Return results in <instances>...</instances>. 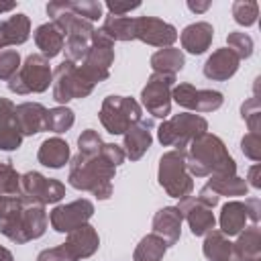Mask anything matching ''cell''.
Segmentation results:
<instances>
[{
  "label": "cell",
  "mask_w": 261,
  "mask_h": 261,
  "mask_svg": "<svg viewBox=\"0 0 261 261\" xmlns=\"http://www.w3.org/2000/svg\"><path fill=\"white\" fill-rule=\"evenodd\" d=\"M35 43L41 49V55L45 59H51V57H55V55H59L63 51L65 37L53 22H43L35 31Z\"/></svg>",
  "instance_id": "4316f807"
},
{
  "label": "cell",
  "mask_w": 261,
  "mask_h": 261,
  "mask_svg": "<svg viewBox=\"0 0 261 261\" xmlns=\"http://www.w3.org/2000/svg\"><path fill=\"white\" fill-rule=\"evenodd\" d=\"M184 63H186L184 53H181V49H175V47H165L151 55V67L155 73L175 75L184 67Z\"/></svg>",
  "instance_id": "f546056e"
},
{
  "label": "cell",
  "mask_w": 261,
  "mask_h": 261,
  "mask_svg": "<svg viewBox=\"0 0 261 261\" xmlns=\"http://www.w3.org/2000/svg\"><path fill=\"white\" fill-rule=\"evenodd\" d=\"M0 261H14V257H12V253L8 249L0 247Z\"/></svg>",
  "instance_id": "f907efd6"
},
{
  "label": "cell",
  "mask_w": 261,
  "mask_h": 261,
  "mask_svg": "<svg viewBox=\"0 0 261 261\" xmlns=\"http://www.w3.org/2000/svg\"><path fill=\"white\" fill-rule=\"evenodd\" d=\"M232 257L234 261L261 257V230L257 224L245 228V232H239L237 243H232Z\"/></svg>",
  "instance_id": "83f0119b"
},
{
  "label": "cell",
  "mask_w": 261,
  "mask_h": 261,
  "mask_svg": "<svg viewBox=\"0 0 261 261\" xmlns=\"http://www.w3.org/2000/svg\"><path fill=\"white\" fill-rule=\"evenodd\" d=\"M171 98L186 110L204 114V112H214L222 106L224 98L218 90H198L192 84H177L171 90Z\"/></svg>",
  "instance_id": "4fadbf2b"
},
{
  "label": "cell",
  "mask_w": 261,
  "mask_h": 261,
  "mask_svg": "<svg viewBox=\"0 0 261 261\" xmlns=\"http://www.w3.org/2000/svg\"><path fill=\"white\" fill-rule=\"evenodd\" d=\"M37 159L41 165L51 167V169H59L69 161V145L61 139V137H51L45 139L39 147Z\"/></svg>",
  "instance_id": "484cf974"
},
{
  "label": "cell",
  "mask_w": 261,
  "mask_h": 261,
  "mask_svg": "<svg viewBox=\"0 0 261 261\" xmlns=\"http://www.w3.org/2000/svg\"><path fill=\"white\" fill-rule=\"evenodd\" d=\"M73 110L67 106H55L47 110V130L51 133H65L73 126Z\"/></svg>",
  "instance_id": "e575fe53"
},
{
  "label": "cell",
  "mask_w": 261,
  "mask_h": 261,
  "mask_svg": "<svg viewBox=\"0 0 261 261\" xmlns=\"http://www.w3.org/2000/svg\"><path fill=\"white\" fill-rule=\"evenodd\" d=\"M16 8V2H0V14L2 12H10Z\"/></svg>",
  "instance_id": "681fc988"
},
{
  "label": "cell",
  "mask_w": 261,
  "mask_h": 261,
  "mask_svg": "<svg viewBox=\"0 0 261 261\" xmlns=\"http://www.w3.org/2000/svg\"><path fill=\"white\" fill-rule=\"evenodd\" d=\"M243 261H259V257H255V259H243Z\"/></svg>",
  "instance_id": "816d5d0a"
},
{
  "label": "cell",
  "mask_w": 261,
  "mask_h": 261,
  "mask_svg": "<svg viewBox=\"0 0 261 261\" xmlns=\"http://www.w3.org/2000/svg\"><path fill=\"white\" fill-rule=\"evenodd\" d=\"M139 6H141L139 2H130V4H120V2H106V8H108V12H110V14H114V16H124L126 12L135 10V8H139Z\"/></svg>",
  "instance_id": "ee69618b"
},
{
  "label": "cell",
  "mask_w": 261,
  "mask_h": 261,
  "mask_svg": "<svg viewBox=\"0 0 261 261\" xmlns=\"http://www.w3.org/2000/svg\"><path fill=\"white\" fill-rule=\"evenodd\" d=\"M112 63H114V41L108 39L102 31H94L92 45L82 61L80 71L86 75L88 82L96 86L108 77Z\"/></svg>",
  "instance_id": "9c48e42d"
},
{
  "label": "cell",
  "mask_w": 261,
  "mask_h": 261,
  "mask_svg": "<svg viewBox=\"0 0 261 261\" xmlns=\"http://www.w3.org/2000/svg\"><path fill=\"white\" fill-rule=\"evenodd\" d=\"M232 16L239 24L251 27V24L257 22L259 4L255 0H237V2H232Z\"/></svg>",
  "instance_id": "d590c367"
},
{
  "label": "cell",
  "mask_w": 261,
  "mask_h": 261,
  "mask_svg": "<svg viewBox=\"0 0 261 261\" xmlns=\"http://www.w3.org/2000/svg\"><path fill=\"white\" fill-rule=\"evenodd\" d=\"M241 116L243 120H247L251 133H259V122H261V106H259V98L253 96L249 98L243 106H241Z\"/></svg>",
  "instance_id": "60d3db41"
},
{
  "label": "cell",
  "mask_w": 261,
  "mask_h": 261,
  "mask_svg": "<svg viewBox=\"0 0 261 261\" xmlns=\"http://www.w3.org/2000/svg\"><path fill=\"white\" fill-rule=\"evenodd\" d=\"M20 196L37 204H55L65 196V186L59 179L45 177L39 171H27L20 175Z\"/></svg>",
  "instance_id": "8fae6325"
},
{
  "label": "cell",
  "mask_w": 261,
  "mask_h": 261,
  "mask_svg": "<svg viewBox=\"0 0 261 261\" xmlns=\"http://www.w3.org/2000/svg\"><path fill=\"white\" fill-rule=\"evenodd\" d=\"M198 200H200L204 206H208V208H214V206L218 204L220 196H218L214 190H210L208 186H204V188L200 190V194H198Z\"/></svg>",
  "instance_id": "f6af8a7d"
},
{
  "label": "cell",
  "mask_w": 261,
  "mask_h": 261,
  "mask_svg": "<svg viewBox=\"0 0 261 261\" xmlns=\"http://www.w3.org/2000/svg\"><path fill=\"white\" fill-rule=\"evenodd\" d=\"M202 253L208 261H234L232 257V243L228 237H224L220 230H210L206 232Z\"/></svg>",
  "instance_id": "f1b7e54d"
},
{
  "label": "cell",
  "mask_w": 261,
  "mask_h": 261,
  "mask_svg": "<svg viewBox=\"0 0 261 261\" xmlns=\"http://www.w3.org/2000/svg\"><path fill=\"white\" fill-rule=\"evenodd\" d=\"M210 190H214L218 196H245L249 186L243 177L234 175H210L208 184Z\"/></svg>",
  "instance_id": "d6a6232c"
},
{
  "label": "cell",
  "mask_w": 261,
  "mask_h": 261,
  "mask_svg": "<svg viewBox=\"0 0 261 261\" xmlns=\"http://www.w3.org/2000/svg\"><path fill=\"white\" fill-rule=\"evenodd\" d=\"M112 41H133L135 39V18L108 14L100 29Z\"/></svg>",
  "instance_id": "4dcf8cb0"
},
{
  "label": "cell",
  "mask_w": 261,
  "mask_h": 261,
  "mask_svg": "<svg viewBox=\"0 0 261 261\" xmlns=\"http://www.w3.org/2000/svg\"><path fill=\"white\" fill-rule=\"evenodd\" d=\"M100 155L112 165V167H118L124 159H126V155H124V151H122V147H118V145H114V143H104L102 145V149H100Z\"/></svg>",
  "instance_id": "7bdbcfd3"
},
{
  "label": "cell",
  "mask_w": 261,
  "mask_h": 261,
  "mask_svg": "<svg viewBox=\"0 0 261 261\" xmlns=\"http://www.w3.org/2000/svg\"><path fill=\"white\" fill-rule=\"evenodd\" d=\"M212 37H214V29L210 22L206 20H200V22H192L188 24L181 35H179V41H181V49H186L188 53L192 55H200L204 53L210 43H212Z\"/></svg>",
  "instance_id": "cb8c5ba5"
},
{
  "label": "cell",
  "mask_w": 261,
  "mask_h": 261,
  "mask_svg": "<svg viewBox=\"0 0 261 261\" xmlns=\"http://www.w3.org/2000/svg\"><path fill=\"white\" fill-rule=\"evenodd\" d=\"M181 216L188 220L190 224V230L192 234L196 237H202L210 230H214V224H216V218L212 214V208L204 206L198 198L194 196H188V198H181L179 204H177Z\"/></svg>",
  "instance_id": "e0dca14e"
},
{
  "label": "cell",
  "mask_w": 261,
  "mask_h": 261,
  "mask_svg": "<svg viewBox=\"0 0 261 261\" xmlns=\"http://www.w3.org/2000/svg\"><path fill=\"white\" fill-rule=\"evenodd\" d=\"M94 27L90 20L86 18H77L73 22V27L65 33V45H63V51L67 55V61L71 63H77V61H84L90 45H92V37H94Z\"/></svg>",
  "instance_id": "ac0fdd59"
},
{
  "label": "cell",
  "mask_w": 261,
  "mask_h": 261,
  "mask_svg": "<svg viewBox=\"0 0 261 261\" xmlns=\"http://www.w3.org/2000/svg\"><path fill=\"white\" fill-rule=\"evenodd\" d=\"M165 251H167L165 241L161 237H157L155 232H151L139 241V245L135 247L133 259L135 261H161Z\"/></svg>",
  "instance_id": "1f68e13d"
},
{
  "label": "cell",
  "mask_w": 261,
  "mask_h": 261,
  "mask_svg": "<svg viewBox=\"0 0 261 261\" xmlns=\"http://www.w3.org/2000/svg\"><path fill=\"white\" fill-rule=\"evenodd\" d=\"M114 169L102 155H73L69 161L67 181L75 190H84L94 194L98 200H108L112 196V179Z\"/></svg>",
  "instance_id": "3957f363"
},
{
  "label": "cell",
  "mask_w": 261,
  "mask_h": 261,
  "mask_svg": "<svg viewBox=\"0 0 261 261\" xmlns=\"http://www.w3.org/2000/svg\"><path fill=\"white\" fill-rule=\"evenodd\" d=\"M14 120L22 137L47 130V108L39 102H22L14 106Z\"/></svg>",
  "instance_id": "d6986e66"
},
{
  "label": "cell",
  "mask_w": 261,
  "mask_h": 261,
  "mask_svg": "<svg viewBox=\"0 0 261 261\" xmlns=\"http://www.w3.org/2000/svg\"><path fill=\"white\" fill-rule=\"evenodd\" d=\"M10 204H12V198H6V196H0V218L8 212V208H10Z\"/></svg>",
  "instance_id": "c3c4849f"
},
{
  "label": "cell",
  "mask_w": 261,
  "mask_h": 261,
  "mask_svg": "<svg viewBox=\"0 0 261 261\" xmlns=\"http://www.w3.org/2000/svg\"><path fill=\"white\" fill-rule=\"evenodd\" d=\"M135 39L153 47H171L177 41V31L173 24L157 16H137L135 18Z\"/></svg>",
  "instance_id": "2e32d148"
},
{
  "label": "cell",
  "mask_w": 261,
  "mask_h": 261,
  "mask_svg": "<svg viewBox=\"0 0 261 261\" xmlns=\"http://www.w3.org/2000/svg\"><path fill=\"white\" fill-rule=\"evenodd\" d=\"M51 86H53V100L59 104H65L75 98H86L94 90V84L88 82L86 75L80 71V67L67 59L55 67Z\"/></svg>",
  "instance_id": "ba28073f"
},
{
  "label": "cell",
  "mask_w": 261,
  "mask_h": 261,
  "mask_svg": "<svg viewBox=\"0 0 261 261\" xmlns=\"http://www.w3.org/2000/svg\"><path fill=\"white\" fill-rule=\"evenodd\" d=\"M239 55L228 49V47H222V49H216L204 63V77L208 80H214V82H224L228 77H232L239 69Z\"/></svg>",
  "instance_id": "44dd1931"
},
{
  "label": "cell",
  "mask_w": 261,
  "mask_h": 261,
  "mask_svg": "<svg viewBox=\"0 0 261 261\" xmlns=\"http://www.w3.org/2000/svg\"><path fill=\"white\" fill-rule=\"evenodd\" d=\"M226 43H228V49H232V51L239 55V59H247V57H251V53H253V39H251L247 33H243V31H232V33H228Z\"/></svg>",
  "instance_id": "8d00e7d4"
},
{
  "label": "cell",
  "mask_w": 261,
  "mask_h": 261,
  "mask_svg": "<svg viewBox=\"0 0 261 261\" xmlns=\"http://www.w3.org/2000/svg\"><path fill=\"white\" fill-rule=\"evenodd\" d=\"M92 214H94V204L86 198H80L69 204L55 206L49 212V222L51 228L57 232H71L73 228L86 224L92 218Z\"/></svg>",
  "instance_id": "5bb4252c"
},
{
  "label": "cell",
  "mask_w": 261,
  "mask_h": 261,
  "mask_svg": "<svg viewBox=\"0 0 261 261\" xmlns=\"http://www.w3.org/2000/svg\"><path fill=\"white\" fill-rule=\"evenodd\" d=\"M100 122L110 135H124V130L143 118L141 104L128 96H106L100 106Z\"/></svg>",
  "instance_id": "52a82bcc"
},
{
  "label": "cell",
  "mask_w": 261,
  "mask_h": 261,
  "mask_svg": "<svg viewBox=\"0 0 261 261\" xmlns=\"http://www.w3.org/2000/svg\"><path fill=\"white\" fill-rule=\"evenodd\" d=\"M45 230H47L45 206L31 202L22 196L12 198L8 212L0 218V232L18 245L43 237Z\"/></svg>",
  "instance_id": "7a4b0ae2"
},
{
  "label": "cell",
  "mask_w": 261,
  "mask_h": 261,
  "mask_svg": "<svg viewBox=\"0 0 261 261\" xmlns=\"http://www.w3.org/2000/svg\"><path fill=\"white\" fill-rule=\"evenodd\" d=\"M31 35V20L27 14L18 12L0 20V51L8 45H22Z\"/></svg>",
  "instance_id": "d4e9b609"
},
{
  "label": "cell",
  "mask_w": 261,
  "mask_h": 261,
  "mask_svg": "<svg viewBox=\"0 0 261 261\" xmlns=\"http://www.w3.org/2000/svg\"><path fill=\"white\" fill-rule=\"evenodd\" d=\"M37 261H65V257L61 255L59 247H53V249H45L39 253Z\"/></svg>",
  "instance_id": "bcb514c9"
},
{
  "label": "cell",
  "mask_w": 261,
  "mask_h": 261,
  "mask_svg": "<svg viewBox=\"0 0 261 261\" xmlns=\"http://www.w3.org/2000/svg\"><path fill=\"white\" fill-rule=\"evenodd\" d=\"M151 128H153V120L141 118L124 130V143H122L124 149L122 151L130 161L141 159L145 155V151L151 147V141H153Z\"/></svg>",
  "instance_id": "ffe728a7"
},
{
  "label": "cell",
  "mask_w": 261,
  "mask_h": 261,
  "mask_svg": "<svg viewBox=\"0 0 261 261\" xmlns=\"http://www.w3.org/2000/svg\"><path fill=\"white\" fill-rule=\"evenodd\" d=\"M247 220L257 224L259 220V198H249L247 202L230 200L220 208V232L224 237H234L245 230Z\"/></svg>",
  "instance_id": "7c38bea8"
},
{
  "label": "cell",
  "mask_w": 261,
  "mask_h": 261,
  "mask_svg": "<svg viewBox=\"0 0 261 261\" xmlns=\"http://www.w3.org/2000/svg\"><path fill=\"white\" fill-rule=\"evenodd\" d=\"M98 247H100V237L96 228L86 222L73 228L71 232H67V239L65 243L59 245V251L65 257V261H80L92 257L98 251Z\"/></svg>",
  "instance_id": "9a60e30c"
},
{
  "label": "cell",
  "mask_w": 261,
  "mask_h": 261,
  "mask_svg": "<svg viewBox=\"0 0 261 261\" xmlns=\"http://www.w3.org/2000/svg\"><path fill=\"white\" fill-rule=\"evenodd\" d=\"M159 186L167 192L171 198H188L194 190L192 175L186 169V151H167L159 159V171H157Z\"/></svg>",
  "instance_id": "5b68a950"
},
{
  "label": "cell",
  "mask_w": 261,
  "mask_h": 261,
  "mask_svg": "<svg viewBox=\"0 0 261 261\" xmlns=\"http://www.w3.org/2000/svg\"><path fill=\"white\" fill-rule=\"evenodd\" d=\"M206 130H208V122L204 116L196 112H181L159 124L157 139L165 147H175L177 151H186L188 145Z\"/></svg>",
  "instance_id": "277c9868"
},
{
  "label": "cell",
  "mask_w": 261,
  "mask_h": 261,
  "mask_svg": "<svg viewBox=\"0 0 261 261\" xmlns=\"http://www.w3.org/2000/svg\"><path fill=\"white\" fill-rule=\"evenodd\" d=\"M22 143V135L14 120V104L8 98H0V149L14 151Z\"/></svg>",
  "instance_id": "603a6c76"
},
{
  "label": "cell",
  "mask_w": 261,
  "mask_h": 261,
  "mask_svg": "<svg viewBox=\"0 0 261 261\" xmlns=\"http://www.w3.org/2000/svg\"><path fill=\"white\" fill-rule=\"evenodd\" d=\"M241 149H243V153H245L249 159L259 161V159H261V137H259V133H249V135H245L243 141H241Z\"/></svg>",
  "instance_id": "b9f144b4"
},
{
  "label": "cell",
  "mask_w": 261,
  "mask_h": 261,
  "mask_svg": "<svg viewBox=\"0 0 261 261\" xmlns=\"http://www.w3.org/2000/svg\"><path fill=\"white\" fill-rule=\"evenodd\" d=\"M69 4H71V10L77 16H82V18H86L90 22L98 20L102 16V8H104V4L96 2V0H77V2H69Z\"/></svg>",
  "instance_id": "ab89813d"
},
{
  "label": "cell",
  "mask_w": 261,
  "mask_h": 261,
  "mask_svg": "<svg viewBox=\"0 0 261 261\" xmlns=\"http://www.w3.org/2000/svg\"><path fill=\"white\" fill-rule=\"evenodd\" d=\"M51 67H49V59H45L41 53H33L24 59V63H20V69L16 71L14 77L8 80V90L20 96L27 94H39L45 92L51 86Z\"/></svg>",
  "instance_id": "8992f818"
},
{
  "label": "cell",
  "mask_w": 261,
  "mask_h": 261,
  "mask_svg": "<svg viewBox=\"0 0 261 261\" xmlns=\"http://www.w3.org/2000/svg\"><path fill=\"white\" fill-rule=\"evenodd\" d=\"M186 169L190 175L208 177V175H234L237 165L224 143L210 133L194 139L186 149Z\"/></svg>",
  "instance_id": "6da1fadb"
},
{
  "label": "cell",
  "mask_w": 261,
  "mask_h": 261,
  "mask_svg": "<svg viewBox=\"0 0 261 261\" xmlns=\"http://www.w3.org/2000/svg\"><path fill=\"white\" fill-rule=\"evenodd\" d=\"M0 196H20V175L16 173L10 161H0Z\"/></svg>",
  "instance_id": "836d02e7"
},
{
  "label": "cell",
  "mask_w": 261,
  "mask_h": 261,
  "mask_svg": "<svg viewBox=\"0 0 261 261\" xmlns=\"http://www.w3.org/2000/svg\"><path fill=\"white\" fill-rule=\"evenodd\" d=\"M181 222L184 216L177 206H165L155 212L153 216V232L165 241L167 247L175 245L181 234Z\"/></svg>",
  "instance_id": "7402d4cb"
},
{
  "label": "cell",
  "mask_w": 261,
  "mask_h": 261,
  "mask_svg": "<svg viewBox=\"0 0 261 261\" xmlns=\"http://www.w3.org/2000/svg\"><path fill=\"white\" fill-rule=\"evenodd\" d=\"M104 141L100 139V135L94 130V128H86L80 137H77V147H80V153L82 155H100V149H102Z\"/></svg>",
  "instance_id": "f35d334b"
},
{
  "label": "cell",
  "mask_w": 261,
  "mask_h": 261,
  "mask_svg": "<svg viewBox=\"0 0 261 261\" xmlns=\"http://www.w3.org/2000/svg\"><path fill=\"white\" fill-rule=\"evenodd\" d=\"M188 8L196 14H200V12H206L210 8V2H188Z\"/></svg>",
  "instance_id": "7dc6e473"
},
{
  "label": "cell",
  "mask_w": 261,
  "mask_h": 261,
  "mask_svg": "<svg viewBox=\"0 0 261 261\" xmlns=\"http://www.w3.org/2000/svg\"><path fill=\"white\" fill-rule=\"evenodd\" d=\"M175 84V75L169 73H151L145 88L141 90V100L147 112L155 118H165L171 110V90Z\"/></svg>",
  "instance_id": "30bf717a"
},
{
  "label": "cell",
  "mask_w": 261,
  "mask_h": 261,
  "mask_svg": "<svg viewBox=\"0 0 261 261\" xmlns=\"http://www.w3.org/2000/svg\"><path fill=\"white\" fill-rule=\"evenodd\" d=\"M20 69V55L16 49H2L0 51V80L8 82Z\"/></svg>",
  "instance_id": "74e56055"
}]
</instances>
